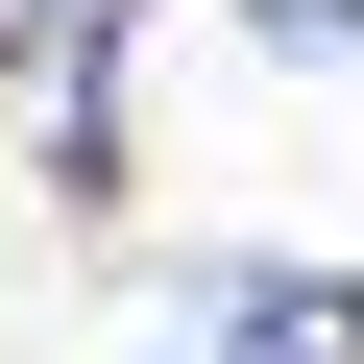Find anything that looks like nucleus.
Segmentation results:
<instances>
[{
  "label": "nucleus",
  "instance_id": "1",
  "mask_svg": "<svg viewBox=\"0 0 364 364\" xmlns=\"http://www.w3.org/2000/svg\"><path fill=\"white\" fill-rule=\"evenodd\" d=\"M195 364H364V267H219Z\"/></svg>",
  "mask_w": 364,
  "mask_h": 364
},
{
  "label": "nucleus",
  "instance_id": "2",
  "mask_svg": "<svg viewBox=\"0 0 364 364\" xmlns=\"http://www.w3.org/2000/svg\"><path fill=\"white\" fill-rule=\"evenodd\" d=\"M267 49H316V73H364V0H243Z\"/></svg>",
  "mask_w": 364,
  "mask_h": 364
}]
</instances>
